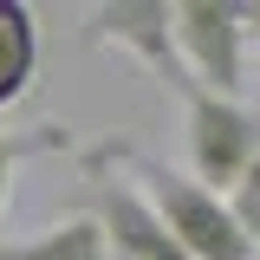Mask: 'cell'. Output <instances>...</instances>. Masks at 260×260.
Wrapping results in <instances>:
<instances>
[{
  "label": "cell",
  "mask_w": 260,
  "mask_h": 260,
  "mask_svg": "<svg viewBox=\"0 0 260 260\" xmlns=\"http://www.w3.org/2000/svg\"><path fill=\"white\" fill-rule=\"evenodd\" d=\"M124 169H130V189L150 202V215L169 228V241L189 260H260L228 215V195L202 189L195 176H182L156 156H124Z\"/></svg>",
  "instance_id": "1"
},
{
  "label": "cell",
  "mask_w": 260,
  "mask_h": 260,
  "mask_svg": "<svg viewBox=\"0 0 260 260\" xmlns=\"http://www.w3.org/2000/svg\"><path fill=\"white\" fill-rule=\"evenodd\" d=\"M182 143H189V176L202 189L228 195L247 176V162L260 156V117L241 98H215L195 85L182 98Z\"/></svg>",
  "instance_id": "2"
},
{
  "label": "cell",
  "mask_w": 260,
  "mask_h": 260,
  "mask_svg": "<svg viewBox=\"0 0 260 260\" xmlns=\"http://www.w3.org/2000/svg\"><path fill=\"white\" fill-rule=\"evenodd\" d=\"M169 32H176V59L202 91L241 98V13L234 0H176L169 7Z\"/></svg>",
  "instance_id": "3"
},
{
  "label": "cell",
  "mask_w": 260,
  "mask_h": 260,
  "mask_svg": "<svg viewBox=\"0 0 260 260\" xmlns=\"http://www.w3.org/2000/svg\"><path fill=\"white\" fill-rule=\"evenodd\" d=\"M85 39L91 46H117L137 65H150L176 98L195 91V78L176 59V32H169V0H111V7H91L85 13Z\"/></svg>",
  "instance_id": "4"
},
{
  "label": "cell",
  "mask_w": 260,
  "mask_h": 260,
  "mask_svg": "<svg viewBox=\"0 0 260 260\" xmlns=\"http://www.w3.org/2000/svg\"><path fill=\"white\" fill-rule=\"evenodd\" d=\"M39 72V26L20 0H0V111L32 85Z\"/></svg>",
  "instance_id": "5"
},
{
  "label": "cell",
  "mask_w": 260,
  "mask_h": 260,
  "mask_svg": "<svg viewBox=\"0 0 260 260\" xmlns=\"http://www.w3.org/2000/svg\"><path fill=\"white\" fill-rule=\"evenodd\" d=\"M7 254L13 260H111V247H104V234H98L91 215H65V221H52L46 234L13 241Z\"/></svg>",
  "instance_id": "6"
},
{
  "label": "cell",
  "mask_w": 260,
  "mask_h": 260,
  "mask_svg": "<svg viewBox=\"0 0 260 260\" xmlns=\"http://www.w3.org/2000/svg\"><path fill=\"white\" fill-rule=\"evenodd\" d=\"M46 150H65V130L59 124H39V130H7V124H0V221H7L13 169H20L26 156H46Z\"/></svg>",
  "instance_id": "7"
},
{
  "label": "cell",
  "mask_w": 260,
  "mask_h": 260,
  "mask_svg": "<svg viewBox=\"0 0 260 260\" xmlns=\"http://www.w3.org/2000/svg\"><path fill=\"white\" fill-rule=\"evenodd\" d=\"M228 215H234V228L247 234V247L260 254V156L247 162V176L228 189Z\"/></svg>",
  "instance_id": "8"
},
{
  "label": "cell",
  "mask_w": 260,
  "mask_h": 260,
  "mask_svg": "<svg viewBox=\"0 0 260 260\" xmlns=\"http://www.w3.org/2000/svg\"><path fill=\"white\" fill-rule=\"evenodd\" d=\"M234 13H241V39H260V0H241Z\"/></svg>",
  "instance_id": "9"
},
{
  "label": "cell",
  "mask_w": 260,
  "mask_h": 260,
  "mask_svg": "<svg viewBox=\"0 0 260 260\" xmlns=\"http://www.w3.org/2000/svg\"><path fill=\"white\" fill-rule=\"evenodd\" d=\"M0 260H13V254H7V247H0Z\"/></svg>",
  "instance_id": "10"
}]
</instances>
